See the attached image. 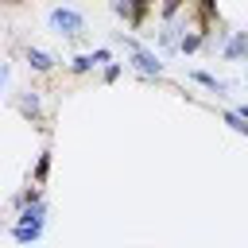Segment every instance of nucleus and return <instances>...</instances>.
I'll list each match as a JSON object with an SVG mask.
<instances>
[{
    "mask_svg": "<svg viewBox=\"0 0 248 248\" xmlns=\"http://www.w3.org/2000/svg\"><path fill=\"white\" fill-rule=\"evenodd\" d=\"M221 120H225V124H229L236 136H248V120H244L236 108H221Z\"/></svg>",
    "mask_w": 248,
    "mask_h": 248,
    "instance_id": "9d476101",
    "label": "nucleus"
},
{
    "mask_svg": "<svg viewBox=\"0 0 248 248\" xmlns=\"http://www.w3.org/2000/svg\"><path fill=\"white\" fill-rule=\"evenodd\" d=\"M116 43H120V46H124V54H128V70H136L143 81H159V78L167 74V62H163L147 43H140L136 35H124V31H120V35H116Z\"/></svg>",
    "mask_w": 248,
    "mask_h": 248,
    "instance_id": "f257e3e1",
    "label": "nucleus"
},
{
    "mask_svg": "<svg viewBox=\"0 0 248 248\" xmlns=\"http://www.w3.org/2000/svg\"><path fill=\"white\" fill-rule=\"evenodd\" d=\"M23 58H27V70H31V74H50L54 62H58V58L46 54L43 46H23Z\"/></svg>",
    "mask_w": 248,
    "mask_h": 248,
    "instance_id": "423d86ee",
    "label": "nucleus"
},
{
    "mask_svg": "<svg viewBox=\"0 0 248 248\" xmlns=\"http://www.w3.org/2000/svg\"><path fill=\"white\" fill-rule=\"evenodd\" d=\"M112 62V50L108 46H97V50H89V54H78V58H70V74H89V70H97V66H108Z\"/></svg>",
    "mask_w": 248,
    "mask_h": 248,
    "instance_id": "7ed1b4c3",
    "label": "nucleus"
},
{
    "mask_svg": "<svg viewBox=\"0 0 248 248\" xmlns=\"http://www.w3.org/2000/svg\"><path fill=\"white\" fill-rule=\"evenodd\" d=\"M46 174H50V151H43V155H39V163H35V174H31V182H35V186H43V182H46Z\"/></svg>",
    "mask_w": 248,
    "mask_h": 248,
    "instance_id": "9b49d317",
    "label": "nucleus"
},
{
    "mask_svg": "<svg viewBox=\"0 0 248 248\" xmlns=\"http://www.w3.org/2000/svg\"><path fill=\"white\" fill-rule=\"evenodd\" d=\"M221 58L225 62H248V31H232L229 43L221 46Z\"/></svg>",
    "mask_w": 248,
    "mask_h": 248,
    "instance_id": "39448f33",
    "label": "nucleus"
},
{
    "mask_svg": "<svg viewBox=\"0 0 248 248\" xmlns=\"http://www.w3.org/2000/svg\"><path fill=\"white\" fill-rule=\"evenodd\" d=\"M124 70H128V62H108V66H101V81H116Z\"/></svg>",
    "mask_w": 248,
    "mask_h": 248,
    "instance_id": "f8f14e48",
    "label": "nucleus"
},
{
    "mask_svg": "<svg viewBox=\"0 0 248 248\" xmlns=\"http://www.w3.org/2000/svg\"><path fill=\"white\" fill-rule=\"evenodd\" d=\"M46 31L66 39V43H78L85 35V16L70 4H54V8H46Z\"/></svg>",
    "mask_w": 248,
    "mask_h": 248,
    "instance_id": "f03ea898",
    "label": "nucleus"
},
{
    "mask_svg": "<svg viewBox=\"0 0 248 248\" xmlns=\"http://www.w3.org/2000/svg\"><path fill=\"white\" fill-rule=\"evenodd\" d=\"M31 202H43V190H39V186H23V190L12 198V213H19V209L31 205Z\"/></svg>",
    "mask_w": 248,
    "mask_h": 248,
    "instance_id": "1a4fd4ad",
    "label": "nucleus"
},
{
    "mask_svg": "<svg viewBox=\"0 0 248 248\" xmlns=\"http://www.w3.org/2000/svg\"><path fill=\"white\" fill-rule=\"evenodd\" d=\"M16 225H31V229H46V202H31L16 213Z\"/></svg>",
    "mask_w": 248,
    "mask_h": 248,
    "instance_id": "6e6552de",
    "label": "nucleus"
},
{
    "mask_svg": "<svg viewBox=\"0 0 248 248\" xmlns=\"http://www.w3.org/2000/svg\"><path fill=\"white\" fill-rule=\"evenodd\" d=\"M186 78H190V81H198L202 89L217 93V97H225V93H229V81H225V78H217V74H209V70H186Z\"/></svg>",
    "mask_w": 248,
    "mask_h": 248,
    "instance_id": "0eeeda50",
    "label": "nucleus"
},
{
    "mask_svg": "<svg viewBox=\"0 0 248 248\" xmlns=\"http://www.w3.org/2000/svg\"><path fill=\"white\" fill-rule=\"evenodd\" d=\"M16 108H19V116H27L31 124H43V93H39V89H23V93L16 97Z\"/></svg>",
    "mask_w": 248,
    "mask_h": 248,
    "instance_id": "20e7f679",
    "label": "nucleus"
}]
</instances>
